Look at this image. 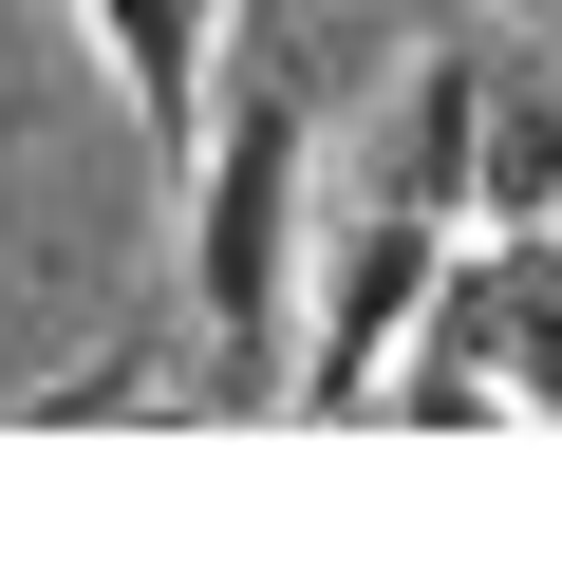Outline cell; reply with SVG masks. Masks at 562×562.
Listing matches in <instances>:
<instances>
[{
  "label": "cell",
  "mask_w": 562,
  "mask_h": 562,
  "mask_svg": "<svg viewBox=\"0 0 562 562\" xmlns=\"http://www.w3.org/2000/svg\"><path fill=\"white\" fill-rule=\"evenodd\" d=\"M319 76L301 57H244L206 150L169 169V262H188V338H206V394L262 413L301 394V301H319Z\"/></svg>",
  "instance_id": "6da1fadb"
},
{
  "label": "cell",
  "mask_w": 562,
  "mask_h": 562,
  "mask_svg": "<svg viewBox=\"0 0 562 562\" xmlns=\"http://www.w3.org/2000/svg\"><path fill=\"white\" fill-rule=\"evenodd\" d=\"M450 244H469V225H431V206H357V225H319L301 413H375V394H394V357H413V338H431V301H450Z\"/></svg>",
  "instance_id": "7a4b0ae2"
},
{
  "label": "cell",
  "mask_w": 562,
  "mask_h": 562,
  "mask_svg": "<svg viewBox=\"0 0 562 562\" xmlns=\"http://www.w3.org/2000/svg\"><path fill=\"white\" fill-rule=\"evenodd\" d=\"M76 38H94L113 113L188 169V150H206V113H225V76H244V0H76Z\"/></svg>",
  "instance_id": "3957f363"
},
{
  "label": "cell",
  "mask_w": 562,
  "mask_h": 562,
  "mask_svg": "<svg viewBox=\"0 0 562 562\" xmlns=\"http://www.w3.org/2000/svg\"><path fill=\"white\" fill-rule=\"evenodd\" d=\"M487 38H413L394 57V206H431V225H469L487 206Z\"/></svg>",
  "instance_id": "277c9868"
},
{
  "label": "cell",
  "mask_w": 562,
  "mask_h": 562,
  "mask_svg": "<svg viewBox=\"0 0 562 562\" xmlns=\"http://www.w3.org/2000/svg\"><path fill=\"white\" fill-rule=\"evenodd\" d=\"M469 244H562V76H487V206H469Z\"/></svg>",
  "instance_id": "5b68a950"
}]
</instances>
